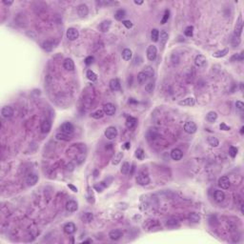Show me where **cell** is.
<instances>
[{"label":"cell","instance_id":"d4e9b609","mask_svg":"<svg viewBox=\"0 0 244 244\" xmlns=\"http://www.w3.org/2000/svg\"><path fill=\"white\" fill-rule=\"evenodd\" d=\"M214 197H215V200H216V201H218V202H221V201L224 200L225 194H224L223 191L216 190L215 194H214Z\"/></svg>","mask_w":244,"mask_h":244},{"label":"cell","instance_id":"1f68e13d","mask_svg":"<svg viewBox=\"0 0 244 244\" xmlns=\"http://www.w3.org/2000/svg\"><path fill=\"white\" fill-rule=\"evenodd\" d=\"M151 39L152 42H157L159 40V30L157 29H152L151 32Z\"/></svg>","mask_w":244,"mask_h":244},{"label":"cell","instance_id":"44dd1931","mask_svg":"<svg viewBox=\"0 0 244 244\" xmlns=\"http://www.w3.org/2000/svg\"><path fill=\"white\" fill-rule=\"evenodd\" d=\"M195 104H196V99L194 97H187L178 102V105L180 106H194Z\"/></svg>","mask_w":244,"mask_h":244},{"label":"cell","instance_id":"30bf717a","mask_svg":"<svg viewBox=\"0 0 244 244\" xmlns=\"http://www.w3.org/2000/svg\"><path fill=\"white\" fill-rule=\"evenodd\" d=\"M206 63H207L206 57L202 56V54H198V56H196V58H195V65L198 67V68H202V67L206 65Z\"/></svg>","mask_w":244,"mask_h":244},{"label":"cell","instance_id":"91938a15","mask_svg":"<svg viewBox=\"0 0 244 244\" xmlns=\"http://www.w3.org/2000/svg\"><path fill=\"white\" fill-rule=\"evenodd\" d=\"M125 148H126V149H130V143H129V142L125 143Z\"/></svg>","mask_w":244,"mask_h":244},{"label":"cell","instance_id":"836d02e7","mask_svg":"<svg viewBox=\"0 0 244 244\" xmlns=\"http://www.w3.org/2000/svg\"><path fill=\"white\" fill-rule=\"evenodd\" d=\"M56 137L57 140H62V141H69V140H71V136H70V135H67V134H64V133L56 134Z\"/></svg>","mask_w":244,"mask_h":244},{"label":"cell","instance_id":"9a60e30c","mask_svg":"<svg viewBox=\"0 0 244 244\" xmlns=\"http://www.w3.org/2000/svg\"><path fill=\"white\" fill-rule=\"evenodd\" d=\"M77 14L80 17H85L87 16L89 14V9H88L87 5L85 4H80L77 7Z\"/></svg>","mask_w":244,"mask_h":244},{"label":"cell","instance_id":"52a82bcc","mask_svg":"<svg viewBox=\"0 0 244 244\" xmlns=\"http://www.w3.org/2000/svg\"><path fill=\"white\" fill-rule=\"evenodd\" d=\"M157 47L154 46V45L149 46L148 49H147V57H148V59L150 60V61H154L155 58H157Z\"/></svg>","mask_w":244,"mask_h":244},{"label":"cell","instance_id":"4fadbf2b","mask_svg":"<svg viewBox=\"0 0 244 244\" xmlns=\"http://www.w3.org/2000/svg\"><path fill=\"white\" fill-rule=\"evenodd\" d=\"M230 185H231L230 179H229L227 176H221V178L218 179V186L221 189L226 190V189L230 187Z\"/></svg>","mask_w":244,"mask_h":244},{"label":"cell","instance_id":"bcb514c9","mask_svg":"<svg viewBox=\"0 0 244 244\" xmlns=\"http://www.w3.org/2000/svg\"><path fill=\"white\" fill-rule=\"evenodd\" d=\"M154 88H155V84L152 83V82H149V83L145 86V89L148 93H152V92L154 91Z\"/></svg>","mask_w":244,"mask_h":244},{"label":"cell","instance_id":"f6af8a7d","mask_svg":"<svg viewBox=\"0 0 244 244\" xmlns=\"http://www.w3.org/2000/svg\"><path fill=\"white\" fill-rule=\"evenodd\" d=\"M169 17H170V12L168 11V10H166L165 13H164L163 18L161 19V24H165L168 21V19H169Z\"/></svg>","mask_w":244,"mask_h":244},{"label":"cell","instance_id":"f5cc1de1","mask_svg":"<svg viewBox=\"0 0 244 244\" xmlns=\"http://www.w3.org/2000/svg\"><path fill=\"white\" fill-rule=\"evenodd\" d=\"M236 107H237V109L239 110L240 112H243V110H244V104H243V102H241V101H237Z\"/></svg>","mask_w":244,"mask_h":244},{"label":"cell","instance_id":"484cf974","mask_svg":"<svg viewBox=\"0 0 244 244\" xmlns=\"http://www.w3.org/2000/svg\"><path fill=\"white\" fill-rule=\"evenodd\" d=\"M121 56H122V58H123L125 61H130L131 59H132L133 53L130 49H124V50L122 51Z\"/></svg>","mask_w":244,"mask_h":244},{"label":"cell","instance_id":"9f6ffc18","mask_svg":"<svg viewBox=\"0 0 244 244\" xmlns=\"http://www.w3.org/2000/svg\"><path fill=\"white\" fill-rule=\"evenodd\" d=\"M68 187H69L70 189H71V190H72L73 192H75V193H77V192H78V191H77V188H76V187H75L74 185H72V184H69V185H68Z\"/></svg>","mask_w":244,"mask_h":244},{"label":"cell","instance_id":"603a6c76","mask_svg":"<svg viewBox=\"0 0 244 244\" xmlns=\"http://www.w3.org/2000/svg\"><path fill=\"white\" fill-rule=\"evenodd\" d=\"M242 18L241 16L239 17V19H237V26H236V30H235V35L236 36H239V37H240V35H241L242 33Z\"/></svg>","mask_w":244,"mask_h":244},{"label":"cell","instance_id":"ee69618b","mask_svg":"<svg viewBox=\"0 0 244 244\" xmlns=\"http://www.w3.org/2000/svg\"><path fill=\"white\" fill-rule=\"evenodd\" d=\"M242 60H243V53L235 54L231 58V61H242Z\"/></svg>","mask_w":244,"mask_h":244},{"label":"cell","instance_id":"cb8c5ba5","mask_svg":"<svg viewBox=\"0 0 244 244\" xmlns=\"http://www.w3.org/2000/svg\"><path fill=\"white\" fill-rule=\"evenodd\" d=\"M137 123V119L133 117H128L126 119V127L128 129H134Z\"/></svg>","mask_w":244,"mask_h":244},{"label":"cell","instance_id":"4316f807","mask_svg":"<svg viewBox=\"0 0 244 244\" xmlns=\"http://www.w3.org/2000/svg\"><path fill=\"white\" fill-rule=\"evenodd\" d=\"M122 158H123V152H117L112 160V164L113 165H118V164L120 163V161L122 160Z\"/></svg>","mask_w":244,"mask_h":244},{"label":"cell","instance_id":"ab89813d","mask_svg":"<svg viewBox=\"0 0 244 244\" xmlns=\"http://www.w3.org/2000/svg\"><path fill=\"white\" fill-rule=\"evenodd\" d=\"M86 75H87L88 79L91 80V81H96V79H97V75L96 74V73H94L93 71H92V70H88Z\"/></svg>","mask_w":244,"mask_h":244},{"label":"cell","instance_id":"7a4b0ae2","mask_svg":"<svg viewBox=\"0 0 244 244\" xmlns=\"http://www.w3.org/2000/svg\"><path fill=\"white\" fill-rule=\"evenodd\" d=\"M154 75H155L154 69L152 67L148 66L145 70L138 73V75H137V81H138L139 84H145L146 82H148L154 76Z\"/></svg>","mask_w":244,"mask_h":244},{"label":"cell","instance_id":"277c9868","mask_svg":"<svg viewBox=\"0 0 244 244\" xmlns=\"http://www.w3.org/2000/svg\"><path fill=\"white\" fill-rule=\"evenodd\" d=\"M60 131H61V133H64V134H67V135L71 136L75 131L74 125H73L71 122H65V123H63L60 126Z\"/></svg>","mask_w":244,"mask_h":244},{"label":"cell","instance_id":"f35d334b","mask_svg":"<svg viewBox=\"0 0 244 244\" xmlns=\"http://www.w3.org/2000/svg\"><path fill=\"white\" fill-rule=\"evenodd\" d=\"M208 143L212 146V147H218V144H219V141L218 140L216 137L210 136V137H208Z\"/></svg>","mask_w":244,"mask_h":244},{"label":"cell","instance_id":"d6a6232c","mask_svg":"<svg viewBox=\"0 0 244 244\" xmlns=\"http://www.w3.org/2000/svg\"><path fill=\"white\" fill-rule=\"evenodd\" d=\"M206 119L209 122H215L216 119H218V114L214 111L209 112L206 115Z\"/></svg>","mask_w":244,"mask_h":244},{"label":"cell","instance_id":"11a10c76","mask_svg":"<svg viewBox=\"0 0 244 244\" xmlns=\"http://www.w3.org/2000/svg\"><path fill=\"white\" fill-rule=\"evenodd\" d=\"M219 128H220V130H222V131H229L231 129V128L229 126H227L225 123H221L220 125H219Z\"/></svg>","mask_w":244,"mask_h":244},{"label":"cell","instance_id":"60d3db41","mask_svg":"<svg viewBox=\"0 0 244 244\" xmlns=\"http://www.w3.org/2000/svg\"><path fill=\"white\" fill-rule=\"evenodd\" d=\"M130 164L128 162H124L122 164V167H121V173L123 175H127V174L130 173Z\"/></svg>","mask_w":244,"mask_h":244},{"label":"cell","instance_id":"680465c9","mask_svg":"<svg viewBox=\"0 0 244 244\" xmlns=\"http://www.w3.org/2000/svg\"><path fill=\"white\" fill-rule=\"evenodd\" d=\"M135 4H136V5H141V4H143V1H137V0H136V1H135Z\"/></svg>","mask_w":244,"mask_h":244},{"label":"cell","instance_id":"7402d4cb","mask_svg":"<svg viewBox=\"0 0 244 244\" xmlns=\"http://www.w3.org/2000/svg\"><path fill=\"white\" fill-rule=\"evenodd\" d=\"M63 66L67 71L72 72L75 70V63H74V61H73L72 58H66L65 60H64Z\"/></svg>","mask_w":244,"mask_h":244},{"label":"cell","instance_id":"8d00e7d4","mask_svg":"<svg viewBox=\"0 0 244 244\" xmlns=\"http://www.w3.org/2000/svg\"><path fill=\"white\" fill-rule=\"evenodd\" d=\"M189 219H190V221L192 222L197 223V222L200 221V216L197 213H191L190 215H189Z\"/></svg>","mask_w":244,"mask_h":244},{"label":"cell","instance_id":"7c38bea8","mask_svg":"<svg viewBox=\"0 0 244 244\" xmlns=\"http://www.w3.org/2000/svg\"><path fill=\"white\" fill-rule=\"evenodd\" d=\"M1 115L5 118L12 117L14 115V110L10 106H5L1 109Z\"/></svg>","mask_w":244,"mask_h":244},{"label":"cell","instance_id":"7dc6e473","mask_svg":"<svg viewBox=\"0 0 244 244\" xmlns=\"http://www.w3.org/2000/svg\"><path fill=\"white\" fill-rule=\"evenodd\" d=\"M229 154H230V155L232 157H236V155H237V148H236V147H233V146H232V147H230V151H229Z\"/></svg>","mask_w":244,"mask_h":244},{"label":"cell","instance_id":"e575fe53","mask_svg":"<svg viewBox=\"0 0 244 244\" xmlns=\"http://www.w3.org/2000/svg\"><path fill=\"white\" fill-rule=\"evenodd\" d=\"M228 53H229L228 49H223V50H221V51L216 52V53L213 54V56L216 57V58H220V57H223V56H226Z\"/></svg>","mask_w":244,"mask_h":244},{"label":"cell","instance_id":"e0dca14e","mask_svg":"<svg viewBox=\"0 0 244 244\" xmlns=\"http://www.w3.org/2000/svg\"><path fill=\"white\" fill-rule=\"evenodd\" d=\"M109 86H110V89L114 92H117V91H119L120 88H121V85H120V82L118 80L117 78H114L110 81L109 83Z\"/></svg>","mask_w":244,"mask_h":244},{"label":"cell","instance_id":"8992f818","mask_svg":"<svg viewBox=\"0 0 244 244\" xmlns=\"http://www.w3.org/2000/svg\"><path fill=\"white\" fill-rule=\"evenodd\" d=\"M197 125L193 121H188L184 124V131L187 134H189V135H193V134L197 132Z\"/></svg>","mask_w":244,"mask_h":244},{"label":"cell","instance_id":"d590c367","mask_svg":"<svg viewBox=\"0 0 244 244\" xmlns=\"http://www.w3.org/2000/svg\"><path fill=\"white\" fill-rule=\"evenodd\" d=\"M91 115H92V117L94 118V119H100V118H102L104 117L105 114H104V112H103V110H97V111L93 113Z\"/></svg>","mask_w":244,"mask_h":244},{"label":"cell","instance_id":"6f0895ef","mask_svg":"<svg viewBox=\"0 0 244 244\" xmlns=\"http://www.w3.org/2000/svg\"><path fill=\"white\" fill-rule=\"evenodd\" d=\"M3 3H4L5 5H8V6H10V5H12V4H13V1H5V0H4V1H3Z\"/></svg>","mask_w":244,"mask_h":244},{"label":"cell","instance_id":"ba28073f","mask_svg":"<svg viewBox=\"0 0 244 244\" xmlns=\"http://www.w3.org/2000/svg\"><path fill=\"white\" fill-rule=\"evenodd\" d=\"M66 35H67V38L71 41H74L76 40L79 36V33L78 30L75 29V28H69L67 30V33H66Z\"/></svg>","mask_w":244,"mask_h":244},{"label":"cell","instance_id":"5bb4252c","mask_svg":"<svg viewBox=\"0 0 244 244\" xmlns=\"http://www.w3.org/2000/svg\"><path fill=\"white\" fill-rule=\"evenodd\" d=\"M182 157H183L182 151L179 150V149H178V148L174 149V150H172V152H171V158H172L173 160L178 161V160L181 159Z\"/></svg>","mask_w":244,"mask_h":244},{"label":"cell","instance_id":"83f0119b","mask_svg":"<svg viewBox=\"0 0 244 244\" xmlns=\"http://www.w3.org/2000/svg\"><path fill=\"white\" fill-rule=\"evenodd\" d=\"M99 28H100V30H101V32H103V33L109 32L110 28H111V21H110V20L103 21V22L100 24Z\"/></svg>","mask_w":244,"mask_h":244},{"label":"cell","instance_id":"d6986e66","mask_svg":"<svg viewBox=\"0 0 244 244\" xmlns=\"http://www.w3.org/2000/svg\"><path fill=\"white\" fill-rule=\"evenodd\" d=\"M37 181H38V176H36L35 174H30V175H29L26 178V182L29 186L35 185L36 183H37Z\"/></svg>","mask_w":244,"mask_h":244},{"label":"cell","instance_id":"2e32d148","mask_svg":"<svg viewBox=\"0 0 244 244\" xmlns=\"http://www.w3.org/2000/svg\"><path fill=\"white\" fill-rule=\"evenodd\" d=\"M63 229H64V232H65L66 234L73 235L76 231V226L75 225V223H73V222H68V223H66L65 225H64Z\"/></svg>","mask_w":244,"mask_h":244},{"label":"cell","instance_id":"f546056e","mask_svg":"<svg viewBox=\"0 0 244 244\" xmlns=\"http://www.w3.org/2000/svg\"><path fill=\"white\" fill-rule=\"evenodd\" d=\"M126 16V12H125L124 10H117V12L115 13V18L118 21H121L123 20V18Z\"/></svg>","mask_w":244,"mask_h":244},{"label":"cell","instance_id":"94428289","mask_svg":"<svg viewBox=\"0 0 244 244\" xmlns=\"http://www.w3.org/2000/svg\"><path fill=\"white\" fill-rule=\"evenodd\" d=\"M243 130H244V127H241V130H240V134L243 135Z\"/></svg>","mask_w":244,"mask_h":244},{"label":"cell","instance_id":"ffe728a7","mask_svg":"<svg viewBox=\"0 0 244 244\" xmlns=\"http://www.w3.org/2000/svg\"><path fill=\"white\" fill-rule=\"evenodd\" d=\"M51 128H52V122L51 120L49 119H46L42 122L41 124V132L43 134H47L51 131Z\"/></svg>","mask_w":244,"mask_h":244},{"label":"cell","instance_id":"8fae6325","mask_svg":"<svg viewBox=\"0 0 244 244\" xmlns=\"http://www.w3.org/2000/svg\"><path fill=\"white\" fill-rule=\"evenodd\" d=\"M66 210H67V212H69V213H74V212H75L76 210L78 209V204H77V202H76V201H75V200H69L68 202L66 203Z\"/></svg>","mask_w":244,"mask_h":244},{"label":"cell","instance_id":"b9f144b4","mask_svg":"<svg viewBox=\"0 0 244 244\" xmlns=\"http://www.w3.org/2000/svg\"><path fill=\"white\" fill-rule=\"evenodd\" d=\"M106 184H104V182H100V183H97L94 186V188L98 192V193H101V192L104 190V188H106Z\"/></svg>","mask_w":244,"mask_h":244},{"label":"cell","instance_id":"816d5d0a","mask_svg":"<svg viewBox=\"0 0 244 244\" xmlns=\"http://www.w3.org/2000/svg\"><path fill=\"white\" fill-rule=\"evenodd\" d=\"M122 24H123L127 29H131L133 27V23L131 22L130 20H123L122 21Z\"/></svg>","mask_w":244,"mask_h":244},{"label":"cell","instance_id":"ac0fdd59","mask_svg":"<svg viewBox=\"0 0 244 244\" xmlns=\"http://www.w3.org/2000/svg\"><path fill=\"white\" fill-rule=\"evenodd\" d=\"M122 236H123V233H122L120 230H117V229H115V230H112V231L109 233L110 239H113V240H118V239H120Z\"/></svg>","mask_w":244,"mask_h":244},{"label":"cell","instance_id":"4dcf8cb0","mask_svg":"<svg viewBox=\"0 0 244 244\" xmlns=\"http://www.w3.org/2000/svg\"><path fill=\"white\" fill-rule=\"evenodd\" d=\"M159 37H160V43L163 46L166 44V42L168 41V38H169V35H168V33L166 30H161L159 33Z\"/></svg>","mask_w":244,"mask_h":244},{"label":"cell","instance_id":"6da1fadb","mask_svg":"<svg viewBox=\"0 0 244 244\" xmlns=\"http://www.w3.org/2000/svg\"><path fill=\"white\" fill-rule=\"evenodd\" d=\"M85 146H83L82 144H74L72 147H70L68 150H67V154L68 155H70L71 157H73L74 159H75L78 163H80L83 161L84 157H85Z\"/></svg>","mask_w":244,"mask_h":244},{"label":"cell","instance_id":"5b68a950","mask_svg":"<svg viewBox=\"0 0 244 244\" xmlns=\"http://www.w3.org/2000/svg\"><path fill=\"white\" fill-rule=\"evenodd\" d=\"M136 182L141 186L148 185L149 183H150V178H149V176L147 174L140 173L139 175L136 176Z\"/></svg>","mask_w":244,"mask_h":244},{"label":"cell","instance_id":"c3c4849f","mask_svg":"<svg viewBox=\"0 0 244 244\" xmlns=\"http://www.w3.org/2000/svg\"><path fill=\"white\" fill-rule=\"evenodd\" d=\"M88 197H87V198H88V201H89L90 203H94V194H93V192H92L91 190H90V188L88 189Z\"/></svg>","mask_w":244,"mask_h":244},{"label":"cell","instance_id":"f907efd6","mask_svg":"<svg viewBox=\"0 0 244 244\" xmlns=\"http://www.w3.org/2000/svg\"><path fill=\"white\" fill-rule=\"evenodd\" d=\"M239 43H240V37L234 35V38L232 39V44H233L235 47H236V46H237Z\"/></svg>","mask_w":244,"mask_h":244},{"label":"cell","instance_id":"9c48e42d","mask_svg":"<svg viewBox=\"0 0 244 244\" xmlns=\"http://www.w3.org/2000/svg\"><path fill=\"white\" fill-rule=\"evenodd\" d=\"M115 111H117V109L112 103H107V104L103 106V112L107 115H114L115 114Z\"/></svg>","mask_w":244,"mask_h":244},{"label":"cell","instance_id":"681fc988","mask_svg":"<svg viewBox=\"0 0 244 244\" xmlns=\"http://www.w3.org/2000/svg\"><path fill=\"white\" fill-rule=\"evenodd\" d=\"M43 48L45 49L46 51L50 52V51H52V49H53V45H52V43H50L49 41H46V42H44V44H43Z\"/></svg>","mask_w":244,"mask_h":244},{"label":"cell","instance_id":"7bdbcfd3","mask_svg":"<svg viewBox=\"0 0 244 244\" xmlns=\"http://www.w3.org/2000/svg\"><path fill=\"white\" fill-rule=\"evenodd\" d=\"M184 33L186 36H188V37H191V36H193V33H194V27L193 26H189L187 27V28L185 29L184 30Z\"/></svg>","mask_w":244,"mask_h":244},{"label":"cell","instance_id":"74e56055","mask_svg":"<svg viewBox=\"0 0 244 244\" xmlns=\"http://www.w3.org/2000/svg\"><path fill=\"white\" fill-rule=\"evenodd\" d=\"M135 155H136V157L137 158V159L143 160V159H144V157H145V152H144V151L142 150V149L139 148V149H137V150L136 151Z\"/></svg>","mask_w":244,"mask_h":244},{"label":"cell","instance_id":"db71d44e","mask_svg":"<svg viewBox=\"0 0 244 244\" xmlns=\"http://www.w3.org/2000/svg\"><path fill=\"white\" fill-rule=\"evenodd\" d=\"M94 62V57L93 56H88V57H86V58H85V64H86V65H91L92 63Z\"/></svg>","mask_w":244,"mask_h":244},{"label":"cell","instance_id":"f1b7e54d","mask_svg":"<svg viewBox=\"0 0 244 244\" xmlns=\"http://www.w3.org/2000/svg\"><path fill=\"white\" fill-rule=\"evenodd\" d=\"M94 219V215L92 213H83L81 216V220L85 223H89Z\"/></svg>","mask_w":244,"mask_h":244},{"label":"cell","instance_id":"6125c7cd","mask_svg":"<svg viewBox=\"0 0 244 244\" xmlns=\"http://www.w3.org/2000/svg\"><path fill=\"white\" fill-rule=\"evenodd\" d=\"M87 242H92V240H86V241H83V243H87Z\"/></svg>","mask_w":244,"mask_h":244},{"label":"cell","instance_id":"3957f363","mask_svg":"<svg viewBox=\"0 0 244 244\" xmlns=\"http://www.w3.org/2000/svg\"><path fill=\"white\" fill-rule=\"evenodd\" d=\"M117 128L115 127H113V126H110V127H108L107 128V129L105 130V132H104V135H105V136H106V138L107 139H109V140H114L115 137L117 136Z\"/></svg>","mask_w":244,"mask_h":244}]
</instances>
